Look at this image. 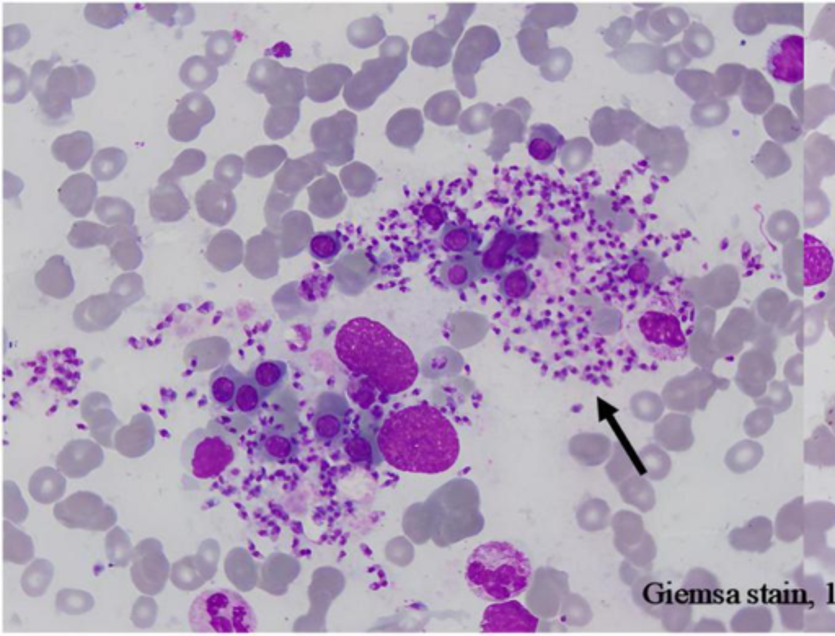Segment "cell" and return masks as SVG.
<instances>
[{
  "mask_svg": "<svg viewBox=\"0 0 835 636\" xmlns=\"http://www.w3.org/2000/svg\"><path fill=\"white\" fill-rule=\"evenodd\" d=\"M377 442L387 464L402 472L438 475L456 465L459 434L438 408L415 405L387 416Z\"/></svg>",
  "mask_w": 835,
  "mask_h": 636,
  "instance_id": "6da1fadb",
  "label": "cell"
},
{
  "mask_svg": "<svg viewBox=\"0 0 835 636\" xmlns=\"http://www.w3.org/2000/svg\"><path fill=\"white\" fill-rule=\"evenodd\" d=\"M335 351L353 376L371 380L387 397L411 389L420 374L410 346L371 318L345 323L336 335Z\"/></svg>",
  "mask_w": 835,
  "mask_h": 636,
  "instance_id": "7a4b0ae2",
  "label": "cell"
},
{
  "mask_svg": "<svg viewBox=\"0 0 835 636\" xmlns=\"http://www.w3.org/2000/svg\"><path fill=\"white\" fill-rule=\"evenodd\" d=\"M694 327V304L679 294H666L641 310L630 335L650 358L676 363L689 354Z\"/></svg>",
  "mask_w": 835,
  "mask_h": 636,
  "instance_id": "3957f363",
  "label": "cell"
},
{
  "mask_svg": "<svg viewBox=\"0 0 835 636\" xmlns=\"http://www.w3.org/2000/svg\"><path fill=\"white\" fill-rule=\"evenodd\" d=\"M465 579L475 596L503 602L521 596L532 579L531 560L508 542H486L473 550Z\"/></svg>",
  "mask_w": 835,
  "mask_h": 636,
  "instance_id": "277c9868",
  "label": "cell"
},
{
  "mask_svg": "<svg viewBox=\"0 0 835 636\" xmlns=\"http://www.w3.org/2000/svg\"><path fill=\"white\" fill-rule=\"evenodd\" d=\"M257 625L253 607L232 589H206L190 607V627L198 635H247Z\"/></svg>",
  "mask_w": 835,
  "mask_h": 636,
  "instance_id": "5b68a950",
  "label": "cell"
},
{
  "mask_svg": "<svg viewBox=\"0 0 835 636\" xmlns=\"http://www.w3.org/2000/svg\"><path fill=\"white\" fill-rule=\"evenodd\" d=\"M95 89V76L89 67H59L38 76L30 90L40 103L41 115L49 124H64L72 118V100Z\"/></svg>",
  "mask_w": 835,
  "mask_h": 636,
  "instance_id": "8992f818",
  "label": "cell"
},
{
  "mask_svg": "<svg viewBox=\"0 0 835 636\" xmlns=\"http://www.w3.org/2000/svg\"><path fill=\"white\" fill-rule=\"evenodd\" d=\"M182 462L198 480H213L229 469L235 459V449L221 434L206 429L191 433L182 447Z\"/></svg>",
  "mask_w": 835,
  "mask_h": 636,
  "instance_id": "52a82bcc",
  "label": "cell"
},
{
  "mask_svg": "<svg viewBox=\"0 0 835 636\" xmlns=\"http://www.w3.org/2000/svg\"><path fill=\"white\" fill-rule=\"evenodd\" d=\"M351 423L353 410L345 397L325 392L317 398L312 416V429L320 444L328 447L345 444L350 436Z\"/></svg>",
  "mask_w": 835,
  "mask_h": 636,
  "instance_id": "ba28073f",
  "label": "cell"
},
{
  "mask_svg": "<svg viewBox=\"0 0 835 636\" xmlns=\"http://www.w3.org/2000/svg\"><path fill=\"white\" fill-rule=\"evenodd\" d=\"M805 38L783 35L767 51L765 67L772 79L782 84H801L805 79Z\"/></svg>",
  "mask_w": 835,
  "mask_h": 636,
  "instance_id": "9c48e42d",
  "label": "cell"
},
{
  "mask_svg": "<svg viewBox=\"0 0 835 636\" xmlns=\"http://www.w3.org/2000/svg\"><path fill=\"white\" fill-rule=\"evenodd\" d=\"M216 110L211 100L199 92L188 93L178 102L177 110L168 118V133L180 142L198 139L201 129L211 123Z\"/></svg>",
  "mask_w": 835,
  "mask_h": 636,
  "instance_id": "30bf717a",
  "label": "cell"
},
{
  "mask_svg": "<svg viewBox=\"0 0 835 636\" xmlns=\"http://www.w3.org/2000/svg\"><path fill=\"white\" fill-rule=\"evenodd\" d=\"M539 619L521 602H498L488 607L483 614L482 630L485 633H535Z\"/></svg>",
  "mask_w": 835,
  "mask_h": 636,
  "instance_id": "8fae6325",
  "label": "cell"
},
{
  "mask_svg": "<svg viewBox=\"0 0 835 636\" xmlns=\"http://www.w3.org/2000/svg\"><path fill=\"white\" fill-rule=\"evenodd\" d=\"M195 201L199 216L217 227L227 226L237 211V199L232 190L216 180L204 183L196 193Z\"/></svg>",
  "mask_w": 835,
  "mask_h": 636,
  "instance_id": "7c38bea8",
  "label": "cell"
},
{
  "mask_svg": "<svg viewBox=\"0 0 835 636\" xmlns=\"http://www.w3.org/2000/svg\"><path fill=\"white\" fill-rule=\"evenodd\" d=\"M323 173V159L319 152H314L301 159L286 160L274 178L273 186L284 195L297 196L317 175Z\"/></svg>",
  "mask_w": 835,
  "mask_h": 636,
  "instance_id": "4fadbf2b",
  "label": "cell"
},
{
  "mask_svg": "<svg viewBox=\"0 0 835 636\" xmlns=\"http://www.w3.org/2000/svg\"><path fill=\"white\" fill-rule=\"evenodd\" d=\"M258 459L266 464H292L299 455V441L288 429L281 426L263 429L255 439Z\"/></svg>",
  "mask_w": 835,
  "mask_h": 636,
  "instance_id": "5bb4252c",
  "label": "cell"
},
{
  "mask_svg": "<svg viewBox=\"0 0 835 636\" xmlns=\"http://www.w3.org/2000/svg\"><path fill=\"white\" fill-rule=\"evenodd\" d=\"M149 208L154 221L177 222L190 212V203L178 183L159 180V185L151 191Z\"/></svg>",
  "mask_w": 835,
  "mask_h": 636,
  "instance_id": "9a60e30c",
  "label": "cell"
},
{
  "mask_svg": "<svg viewBox=\"0 0 835 636\" xmlns=\"http://www.w3.org/2000/svg\"><path fill=\"white\" fill-rule=\"evenodd\" d=\"M803 284L806 288H813L826 283L834 270V255L818 237L806 234L803 237Z\"/></svg>",
  "mask_w": 835,
  "mask_h": 636,
  "instance_id": "2e32d148",
  "label": "cell"
},
{
  "mask_svg": "<svg viewBox=\"0 0 835 636\" xmlns=\"http://www.w3.org/2000/svg\"><path fill=\"white\" fill-rule=\"evenodd\" d=\"M279 248L284 258L296 257L314 237L310 217L302 211L289 212L283 217L278 232Z\"/></svg>",
  "mask_w": 835,
  "mask_h": 636,
  "instance_id": "e0dca14e",
  "label": "cell"
},
{
  "mask_svg": "<svg viewBox=\"0 0 835 636\" xmlns=\"http://www.w3.org/2000/svg\"><path fill=\"white\" fill-rule=\"evenodd\" d=\"M97 180L90 175H74L59 188V201L62 206L71 212L72 216L84 217L92 211V206L97 201Z\"/></svg>",
  "mask_w": 835,
  "mask_h": 636,
  "instance_id": "ac0fdd59",
  "label": "cell"
},
{
  "mask_svg": "<svg viewBox=\"0 0 835 636\" xmlns=\"http://www.w3.org/2000/svg\"><path fill=\"white\" fill-rule=\"evenodd\" d=\"M517 230L513 227H503L496 232L495 237L480 252V270L483 276H495L504 273L508 266L513 265V250L516 245Z\"/></svg>",
  "mask_w": 835,
  "mask_h": 636,
  "instance_id": "d6986e66",
  "label": "cell"
},
{
  "mask_svg": "<svg viewBox=\"0 0 835 636\" xmlns=\"http://www.w3.org/2000/svg\"><path fill=\"white\" fill-rule=\"evenodd\" d=\"M377 433L379 429L372 431L371 428H361L350 433L343 446L351 464L363 467V469H374L385 462L379 449V442H377Z\"/></svg>",
  "mask_w": 835,
  "mask_h": 636,
  "instance_id": "ffe728a7",
  "label": "cell"
},
{
  "mask_svg": "<svg viewBox=\"0 0 835 636\" xmlns=\"http://www.w3.org/2000/svg\"><path fill=\"white\" fill-rule=\"evenodd\" d=\"M54 159L66 164L71 170H80L89 162L93 154V139L85 131L61 136L51 147Z\"/></svg>",
  "mask_w": 835,
  "mask_h": 636,
  "instance_id": "44dd1931",
  "label": "cell"
},
{
  "mask_svg": "<svg viewBox=\"0 0 835 636\" xmlns=\"http://www.w3.org/2000/svg\"><path fill=\"white\" fill-rule=\"evenodd\" d=\"M350 76V69L343 66H335V64H328V66L319 67L315 71L307 74V97L312 102H328L336 97V93L341 89V84L345 82Z\"/></svg>",
  "mask_w": 835,
  "mask_h": 636,
  "instance_id": "7402d4cb",
  "label": "cell"
},
{
  "mask_svg": "<svg viewBox=\"0 0 835 636\" xmlns=\"http://www.w3.org/2000/svg\"><path fill=\"white\" fill-rule=\"evenodd\" d=\"M482 276L480 252L470 253V255H451L441 268V279L444 284L457 291L470 288Z\"/></svg>",
  "mask_w": 835,
  "mask_h": 636,
  "instance_id": "603a6c76",
  "label": "cell"
},
{
  "mask_svg": "<svg viewBox=\"0 0 835 636\" xmlns=\"http://www.w3.org/2000/svg\"><path fill=\"white\" fill-rule=\"evenodd\" d=\"M309 209L312 214L322 219L335 217L345 206V196L333 175H327L319 182L309 186Z\"/></svg>",
  "mask_w": 835,
  "mask_h": 636,
  "instance_id": "cb8c5ba5",
  "label": "cell"
},
{
  "mask_svg": "<svg viewBox=\"0 0 835 636\" xmlns=\"http://www.w3.org/2000/svg\"><path fill=\"white\" fill-rule=\"evenodd\" d=\"M271 106H292L307 97V72L301 69H284L273 89L265 93Z\"/></svg>",
  "mask_w": 835,
  "mask_h": 636,
  "instance_id": "d4e9b609",
  "label": "cell"
},
{
  "mask_svg": "<svg viewBox=\"0 0 835 636\" xmlns=\"http://www.w3.org/2000/svg\"><path fill=\"white\" fill-rule=\"evenodd\" d=\"M565 146V137L550 124H535L531 128L527 152L540 165H552L558 152Z\"/></svg>",
  "mask_w": 835,
  "mask_h": 636,
  "instance_id": "484cf974",
  "label": "cell"
},
{
  "mask_svg": "<svg viewBox=\"0 0 835 636\" xmlns=\"http://www.w3.org/2000/svg\"><path fill=\"white\" fill-rule=\"evenodd\" d=\"M245 374L232 364L217 367L209 379V395L217 408H234L235 395Z\"/></svg>",
  "mask_w": 835,
  "mask_h": 636,
  "instance_id": "4316f807",
  "label": "cell"
},
{
  "mask_svg": "<svg viewBox=\"0 0 835 636\" xmlns=\"http://www.w3.org/2000/svg\"><path fill=\"white\" fill-rule=\"evenodd\" d=\"M439 243H441L442 250L451 255H470V253L478 252L482 240L473 227L447 222L439 234Z\"/></svg>",
  "mask_w": 835,
  "mask_h": 636,
  "instance_id": "83f0119b",
  "label": "cell"
},
{
  "mask_svg": "<svg viewBox=\"0 0 835 636\" xmlns=\"http://www.w3.org/2000/svg\"><path fill=\"white\" fill-rule=\"evenodd\" d=\"M288 374V364L279 359H258L248 371V377L255 382L266 398L283 387Z\"/></svg>",
  "mask_w": 835,
  "mask_h": 636,
  "instance_id": "f1b7e54d",
  "label": "cell"
},
{
  "mask_svg": "<svg viewBox=\"0 0 835 636\" xmlns=\"http://www.w3.org/2000/svg\"><path fill=\"white\" fill-rule=\"evenodd\" d=\"M288 160V152L279 146L255 147L245 155V172L248 177L265 178Z\"/></svg>",
  "mask_w": 835,
  "mask_h": 636,
  "instance_id": "f546056e",
  "label": "cell"
},
{
  "mask_svg": "<svg viewBox=\"0 0 835 636\" xmlns=\"http://www.w3.org/2000/svg\"><path fill=\"white\" fill-rule=\"evenodd\" d=\"M217 77H219L217 67L208 58H201V56H191L186 59L180 69V79L183 84L195 92H203L213 87Z\"/></svg>",
  "mask_w": 835,
  "mask_h": 636,
  "instance_id": "4dcf8cb0",
  "label": "cell"
},
{
  "mask_svg": "<svg viewBox=\"0 0 835 636\" xmlns=\"http://www.w3.org/2000/svg\"><path fill=\"white\" fill-rule=\"evenodd\" d=\"M299 120H301L299 105L271 106L265 120L266 136L273 141H279L294 131Z\"/></svg>",
  "mask_w": 835,
  "mask_h": 636,
  "instance_id": "1f68e13d",
  "label": "cell"
},
{
  "mask_svg": "<svg viewBox=\"0 0 835 636\" xmlns=\"http://www.w3.org/2000/svg\"><path fill=\"white\" fill-rule=\"evenodd\" d=\"M126 164H128V155L124 154L121 149H116V147L103 149L92 160L93 178L98 182H111L123 172Z\"/></svg>",
  "mask_w": 835,
  "mask_h": 636,
  "instance_id": "d6a6232c",
  "label": "cell"
},
{
  "mask_svg": "<svg viewBox=\"0 0 835 636\" xmlns=\"http://www.w3.org/2000/svg\"><path fill=\"white\" fill-rule=\"evenodd\" d=\"M95 212H97L98 219L108 224V226L123 224V226L133 227L134 208L131 204L126 203L124 199L103 196V198L97 199Z\"/></svg>",
  "mask_w": 835,
  "mask_h": 636,
  "instance_id": "836d02e7",
  "label": "cell"
},
{
  "mask_svg": "<svg viewBox=\"0 0 835 636\" xmlns=\"http://www.w3.org/2000/svg\"><path fill=\"white\" fill-rule=\"evenodd\" d=\"M286 67L273 59H260L253 64L247 77V85L253 92L266 93L273 89L279 77L283 76Z\"/></svg>",
  "mask_w": 835,
  "mask_h": 636,
  "instance_id": "e575fe53",
  "label": "cell"
},
{
  "mask_svg": "<svg viewBox=\"0 0 835 636\" xmlns=\"http://www.w3.org/2000/svg\"><path fill=\"white\" fill-rule=\"evenodd\" d=\"M535 283L531 274L522 268L504 271L500 281V292L511 301H526L534 292Z\"/></svg>",
  "mask_w": 835,
  "mask_h": 636,
  "instance_id": "d590c367",
  "label": "cell"
},
{
  "mask_svg": "<svg viewBox=\"0 0 835 636\" xmlns=\"http://www.w3.org/2000/svg\"><path fill=\"white\" fill-rule=\"evenodd\" d=\"M266 397L260 389H258L255 382H253L248 374L243 377L242 384H240L237 395H235L234 411L240 415L247 416V418H255L260 413Z\"/></svg>",
  "mask_w": 835,
  "mask_h": 636,
  "instance_id": "8d00e7d4",
  "label": "cell"
},
{
  "mask_svg": "<svg viewBox=\"0 0 835 636\" xmlns=\"http://www.w3.org/2000/svg\"><path fill=\"white\" fill-rule=\"evenodd\" d=\"M343 248V235L338 230L315 234L309 243L310 257L322 263H330L340 255Z\"/></svg>",
  "mask_w": 835,
  "mask_h": 636,
  "instance_id": "74e56055",
  "label": "cell"
},
{
  "mask_svg": "<svg viewBox=\"0 0 835 636\" xmlns=\"http://www.w3.org/2000/svg\"><path fill=\"white\" fill-rule=\"evenodd\" d=\"M69 242L77 248L93 247L100 243H111V227H102L92 222H77L69 234Z\"/></svg>",
  "mask_w": 835,
  "mask_h": 636,
  "instance_id": "f35d334b",
  "label": "cell"
},
{
  "mask_svg": "<svg viewBox=\"0 0 835 636\" xmlns=\"http://www.w3.org/2000/svg\"><path fill=\"white\" fill-rule=\"evenodd\" d=\"M204 165H206V155H204V152L190 149V151H185L178 155L173 167L168 172H165L159 180L160 182L178 183L180 178L190 177L193 173L199 172Z\"/></svg>",
  "mask_w": 835,
  "mask_h": 636,
  "instance_id": "ab89813d",
  "label": "cell"
},
{
  "mask_svg": "<svg viewBox=\"0 0 835 636\" xmlns=\"http://www.w3.org/2000/svg\"><path fill=\"white\" fill-rule=\"evenodd\" d=\"M235 53L234 36L229 31L219 30L209 36L206 43V58L213 62L214 66H226Z\"/></svg>",
  "mask_w": 835,
  "mask_h": 636,
  "instance_id": "60d3db41",
  "label": "cell"
},
{
  "mask_svg": "<svg viewBox=\"0 0 835 636\" xmlns=\"http://www.w3.org/2000/svg\"><path fill=\"white\" fill-rule=\"evenodd\" d=\"M245 160L240 155L229 154L222 157L214 168V180L234 190L242 182Z\"/></svg>",
  "mask_w": 835,
  "mask_h": 636,
  "instance_id": "b9f144b4",
  "label": "cell"
},
{
  "mask_svg": "<svg viewBox=\"0 0 835 636\" xmlns=\"http://www.w3.org/2000/svg\"><path fill=\"white\" fill-rule=\"evenodd\" d=\"M296 198L297 196L284 195L281 191L276 190L274 186L271 188L270 195H268V201H266L265 206V217L268 229L273 230V232H278L279 226H281V221H283V217L288 214V211L292 208V204H294Z\"/></svg>",
  "mask_w": 835,
  "mask_h": 636,
  "instance_id": "7bdbcfd3",
  "label": "cell"
},
{
  "mask_svg": "<svg viewBox=\"0 0 835 636\" xmlns=\"http://www.w3.org/2000/svg\"><path fill=\"white\" fill-rule=\"evenodd\" d=\"M28 89H30V80L27 74L20 67L5 62V102H20Z\"/></svg>",
  "mask_w": 835,
  "mask_h": 636,
  "instance_id": "ee69618b",
  "label": "cell"
},
{
  "mask_svg": "<svg viewBox=\"0 0 835 636\" xmlns=\"http://www.w3.org/2000/svg\"><path fill=\"white\" fill-rule=\"evenodd\" d=\"M542 237L529 230H517L516 245L513 250V265H521L526 261L539 257Z\"/></svg>",
  "mask_w": 835,
  "mask_h": 636,
  "instance_id": "f6af8a7d",
  "label": "cell"
},
{
  "mask_svg": "<svg viewBox=\"0 0 835 636\" xmlns=\"http://www.w3.org/2000/svg\"><path fill=\"white\" fill-rule=\"evenodd\" d=\"M423 221L433 229H442L447 224L446 212L442 211L436 204H428L423 209Z\"/></svg>",
  "mask_w": 835,
  "mask_h": 636,
  "instance_id": "bcb514c9",
  "label": "cell"
}]
</instances>
